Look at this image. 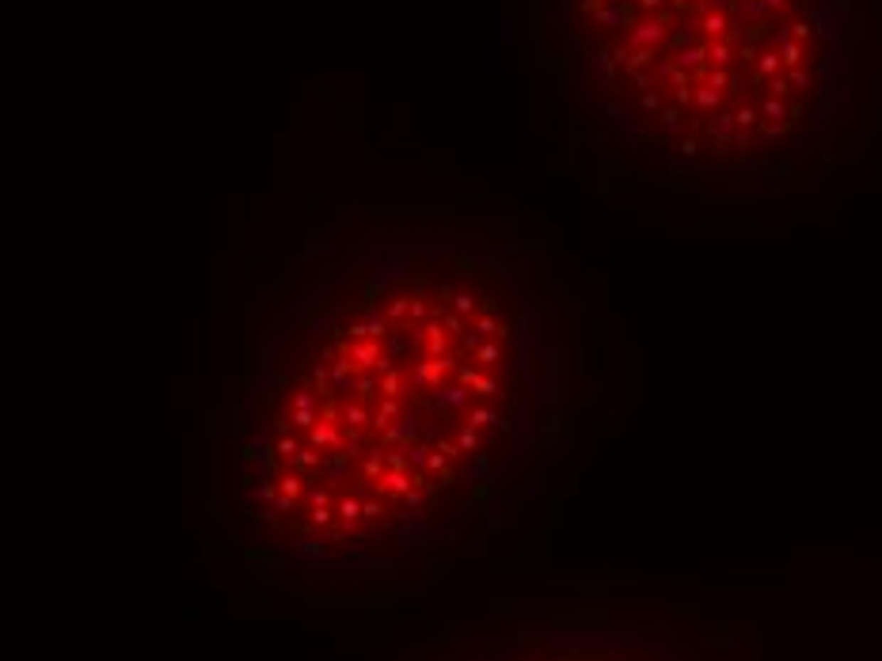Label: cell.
Instances as JSON below:
<instances>
[{
    "label": "cell",
    "mask_w": 882,
    "mask_h": 661,
    "mask_svg": "<svg viewBox=\"0 0 882 661\" xmlns=\"http://www.w3.org/2000/svg\"><path fill=\"white\" fill-rule=\"evenodd\" d=\"M605 122L692 171H749L833 84L836 0H567Z\"/></svg>",
    "instance_id": "7a4b0ae2"
},
{
    "label": "cell",
    "mask_w": 882,
    "mask_h": 661,
    "mask_svg": "<svg viewBox=\"0 0 882 661\" xmlns=\"http://www.w3.org/2000/svg\"><path fill=\"white\" fill-rule=\"evenodd\" d=\"M556 388L533 278L457 240H377L293 293L233 411L240 521L304 563L423 555L528 460Z\"/></svg>",
    "instance_id": "6da1fadb"
},
{
    "label": "cell",
    "mask_w": 882,
    "mask_h": 661,
    "mask_svg": "<svg viewBox=\"0 0 882 661\" xmlns=\"http://www.w3.org/2000/svg\"><path fill=\"white\" fill-rule=\"evenodd\" d=\"M434 661H639V657L601 635L540 631V627H533V631H521V635L479 638V643L445 650Z\"/></svg>",
    "instance_id": "3957f363"
}]
</instances>
